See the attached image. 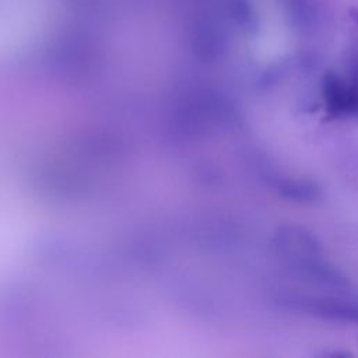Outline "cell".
Instances as JSON below:
<instances>
[{
  "label": "cell",
  "instance_id": "1",
  "mask_svg": "<svg viewBox=\"0 0 358 358\" xmlns=\"http://www.w3.org/2000/svg\"><path fill=\"white\" fill-rule=\"evenodd\" d=\"M275 249L282 263L299 277L334 287L345 285L340 273L323 259L320 245L315 236L305 229L282 227L275 235Z\"/></svg>",
  "mask_w": 358,
  "mask_h": 358
},
{
  "label": "cell",
  "instance_id": "2",
  "mask_svg": "<svg viewBox=\"0 0 358 358\" xmlns=\"http://www.w3.org/2000/svg\"><path fill=\"white\" fill-rule=\"evenodd\" d=\"M280 303L303 312L310 316L345 322L358 323V299L343 296V295H322L309 294L301 291H285L278 298Z\"/></svg>",
  "mask_w": 358,
  "mask_h": 358
},
{
  "label": "cell",
  "instance_id": "3",
  "mask_svg": "<svg viewBox=\"0 0 358 358\" xmlns=\"http://www.w3.org/2000/svg\"><path fill=\"white\" fill-rule=\"evenodd\" d=\"M322 99L331 119L358 116V66L348 76L327 71L322 80Z\"/></svg>",
  "mask_w": 358,
  "mask_h": 358
},
{
  "label": "cell",
  "instance_id": "4",
  "mask_svg": "<svg viewBox=\"0 0 358 358\" xmlns=\"http://www.w3.org/2000/svg\"><path fill=\"white\" fill-rule=\"evenodd\" d=\"M274 189L284 197L299 201H312L320 196L319 187L312 182L296 179H273Z\"/></svg>",
  "mask_w": 358,
  "mask_h": 358
},
{
  "label": "cell",
  "instance_id": "5",
  "mask_svg": "<svg viewBox=\"0 0 358 358\" xmlns=\"http://www.w3.org/2000/svg\"><path fill=\"white\" fill-rule=\"evenodd\" d=\"M350 17H351V20L355 22V25L358 27V8H357V7L350 8Z\"/></svg>",
  "mask_w": 358,
  "mask_h": 358
}]
</instances>
